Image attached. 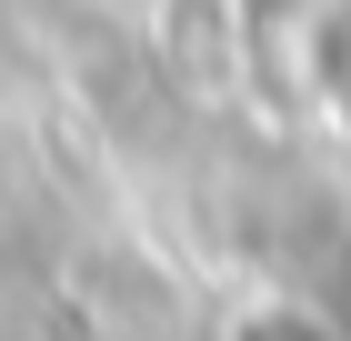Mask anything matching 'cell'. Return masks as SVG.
I'll return each instance as SVG.
<instances>
[{"label":"cell","instance_id":"2","mask_svg":"<svg viewBox=\"0 0 351 341\" xmlns=\"http://www.w3.org/2000/svg\"><path fill=\"white\" fill-rule=\"evenodd\" d=\"M231 341H341V331H331V311H311V301H281V291H271V301H251V311L231 321Z\"/></svg>","mask_w":351,"mask_h":341},{"label":"cell","instance_id":"1","mask_svg":"<svg viewBox=\"0 0 351 341\" xmlns=\"http://www.w3.org/2000/svg\"><path fill=\"white\" fill-rule=\"evenodd\" d=\"M311 110L322 121H351V0H322L311 10Z\"/></svg>","mask_w":351,"mask_h":341}]
</instances>
